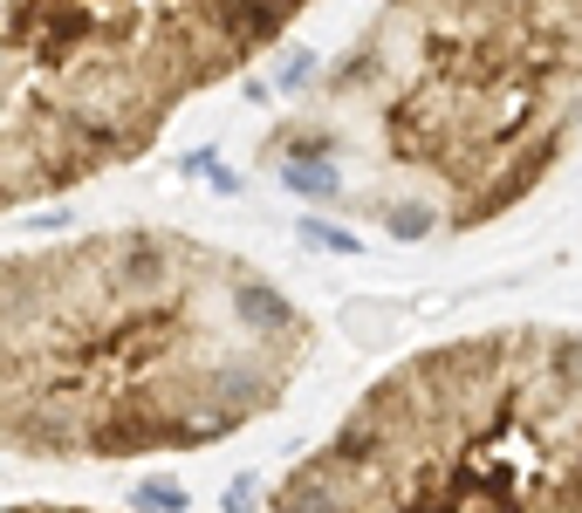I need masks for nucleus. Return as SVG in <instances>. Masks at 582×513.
Segmentation results:
<instances>
[{
	"label": "nucleus",
	"instance_id": "f257e3e1",
	"mask_svg": "<svg viewBox=\"0 0 582 513\" xmlns=\"http://www.w3.org/2000/svg\"><path fill=\"white\" fill-rule=\"evenodd\" d=\"M316 322L179 226L0 253V445L21 458L199 452L282 410Z\"/></svg>",
	"mask_w": 582,
	"mask_h": 513
},
{
	"label": "nucleus",
	"instance_id": "f03ea898",
	"mask_svg": "<svg viewBox=\"0 0 582 513\" xmlns=\"http://www.w3.org/2000/svg\"><path fill=\"white\" fill-rule=\"evenodd\" d=\"M582 131V8H384L268 131L288 186L397 240L473 234Z\"/></svg>",
	"mask_w": 582,
	"mask_h": 513
},
{
	"label": "nucleus",
	"instance_id": "7ed1b4c3",
	"mask_svg": "<svg viewBox=\"0 0 582 513\" xmlns=\"http://www.w3.org/2000/svg\"><path fill=\"white\" fill-rule=\"evenodd\" d=\"M268 513H582V336L508 322L404 356Z\"/></svg>",
	"mask_w": 582,
	"mask_h": 513
},
{
	"label": "nucleus",
	"instance_id": "20e7f679",
	"mask_svg": "<svg viewBox=\"0 0 582 513\" xmlns=\"http://www.w3.org/2000/svg\"><path fill=\"white\" fill-rule=\"evenodd\" d=\"M268 8H0V205L75 192L158 144L179 103L282 41Z\"/></svg>",
	"mask_w": 582,
	"mask_h": 513
},
{
	"label": "nucleus",
	"instance_id": "39448f33",
	"mask_svg": "<svg viewBox=\"0 0 582 513\" xmlns=\"http://www.w3.org/2000/svg\"><path fill=\"white\" fill-rule=\"evenodd\" d=\"M0 513H90V506H0Z\"/></svg>",
	"mask_w": 582,
	"mask_h": 513
}]
</instances>
